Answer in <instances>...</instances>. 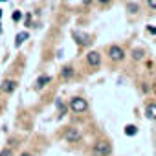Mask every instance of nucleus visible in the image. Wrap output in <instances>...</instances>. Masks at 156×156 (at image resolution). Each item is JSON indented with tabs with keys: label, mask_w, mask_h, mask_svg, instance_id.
<instances>
[{
	"label": "nucleus",
	"mask_w": 156,
	"mask_h": 156,
	"mask_svg": "<svg viewBox=\"0 0 156 156\" xmlns=\"http://www.w3.org/2000/svg\"><path fill=\"white\" fill-rule=\"evenodd\" d=\"M68 108H70L72 112H75V114H83V112L88 110V101H87L85 98H81V96H75V98L70 99Z\"/></svg>",
	"instance_id": "f257e3e1"
},
{
	"label": "nucleus",
	"mask_w": 156,
	"mask_h": 156,
	"mask_svg": "<svg viewBox=\"0 0 156 156\" xmlns=\"http://www.w3.org/2000/svg\"><path fill=\"white\" fill-rule=\"evenodd\" d=\"M110 152H112V145L107 140H98L92 147L94 156H110Z\"/></svg>",
	"instance_id": "f03ea898"
},
{
	"label": "nucleus",
	"mask_w": 156,
	"mask_h": 156,
	"mask_svg": "<svg viewBox=\"0 0 156 156\" xmlns=\"http://www.w3.org/2000/svg\"><path fill=\"white\" fill-rule=\"evenodd\" d=\"M107 55H108V59L114 61V62H119V61L125 59V51H123V48L118 46V44H110V46L107 48Z\"/></svg>",
	"instance_id": "7ed1b4c3"
},
{
	"label": "nucleus",
	"mask_w": 156,
	"mask_h": 156,
	"mask_svg": "<svg viewBox=\"0 0 156 156\" xmlns=\"http://www.w3.org/2000/svg\"><path fill=\"white\" fill-rule=\"evenodd\" d=\"M87 64H88L90 68H99V66H101V53L96 51V50L88 51V53H87Z\"/></svg>",
	"instance_id": "20e7f679"
},
{
	"label": "nucleus",
	"mask_w": 156,
	"mask_h": 156,
	"mask_svg": "<svg viewBox=\"0 0 156 156\" xmlns=\"http://www.w3.org/2000/svg\"><path fill=\"white\" fill-rule=\"evenodd\" d=\"M64 140H66V141H70V143H77V141H81V132H79V129L70 127V129L64 132Z\"/></svg>",
	"instance_id": "39448f33"
},
{
	"label": "nucleus",
	"mask_w": 156,
	"mask_h": 156,
	"mask_svg": "<svg viewBox=\"0 0 156 156\" xmlns=\"http://www.w3.org/2000/svg\"><path fill=\"white\" fill-rule=\"evenodd\" d=\"M73 75H75L73 66H70V64L62 66V70H61V81H62V83H68L70 79H73Z\"/></svg>",
	"instance_id": "423d86ee"
},
{
	"label": "nucleus",
	"mask_w": 156,
	"mask_h": 156,
	"mask_svg": "<svg viewBox=\"0 0 156 156\" xmlns=\"http://www.w3.org/2000/svg\"><path fill=\"white\" fill-rule=\"evenodd\" d=\"M28 39H30V33H28V31H20V33H17V37H15V46L20 48Z\"/></svg>",
	"instance_id": "0eeeda50"
},
{
	"label": "nucleus",
	"mask_w": 156,
	"mask_h": 156,
	"mask_svg": "<svg viewBox=\"0 0 156 156\" xmlns=\"http://www.w3.org/2000/svg\"><path fill=\"white\" fill-rule=\"evenodd\" d=\"M15 88H17V81H13V79H6V81L2 83V90L8 92V94L15 92Z\"/></svg>",
	"instance_id": "6e6552de"
},
{
	"label": "nucleus",
	"mask_w": 156,
	"mask_h": 156,
	"mask_svg": "<svg viewBox=\"0 0 156 156\" xmlns=\"http://www.w3.org/2000/svg\"><path fill=\"white\" fill-rule=\"evenodd\" d=\"M145 116H147V119H156V103H149L147 107H145Z\"/></svg>",
	"instance_id": "1a4fd4ad"
},
{
	"label": "nucleus",
	"mask_w": 156,
	"mask_h": 156,
	"mask_svg": "<svg viewBox=\"0 0 156 156\" xmlns=\"http://www.w3.org/2000/svg\"><path fill=\"white\" fill-rule=\"evenodd\" d=\"M50 81H51V77H50V75H41L39 79L35 81V88H37V90H41V88H44Z\"/></svg>",
	"instance_id": "9d476101"
},
{
	"label": "nucleus",
	"mask_w": 156,
	"mask_h": 156,
	"mask_svg": "<svg viewBox=\"0 0 156 156\" xmlns=\"http://www.w3.org/2000/svg\"><path fill=\"white\" fill-rule=\"evenodd\" d=\"M136 132H138L136 125H127V127H125V134H127V136H136Z\"/></svg>",
	"instance_id": "9b49d317"
},
{
	"label": "nucleus",
	"mask_w": 156,
	"mask_h": 156,
	"mask_svg": "<svg viewBox=\"0 0 156 156\" xmlns=\"http://www.w3.org/2000/svg\"><path fill=\"white\" fill-rule=\"evenodd\" d=\"M127 11H129V13H138V11H140V6H138V4H132V2H130V4L127 6Z\"/></svg>",
	"instance_id": "f8f14e48"
},
{
	"label": "nucleus",
	"mask_w": 156,
	"mask_h": 156,
	"mask_svg": "<svg viewBox=\"0 0 156 156\" xmlns=\"http://www.w3.org/2000/svg\"><path fill=\"white\" fill-rule=\"evenodd\" d=\"M0 156H13V149L11 147H4L0 151Z\"/></svg>",
	"instance_id": "ddd939ff"
},
{
	"label": "nucleus",
	"mask_w": 156,
	"mask_h": 156,
	"mask_svg": "<svg viewBox=\"0 0 156 156\" xmlns=\"http://www.w3.org/2000/svg\"><path fill=\"white\" fill-rule=\"evenodd\" d=\"M141 57H143V50H134V51H132V59H134V61H140Z\"/></svg>",
	"instance_id": "4468645a"
},
{
	"label": "nucleus",
	"mask_w": 156,
	"mask_h": 156,
	"mask_svg": "<svg viewBox=\"0 0 156 156\" xmlns=\"http://www.w3.org/2000/svg\"><path fill=\"white\" fill-rule=\"evenodd\" d=\"M57 107H59V118H62V116L66 114V107H64L61 101H57Z\"/></svg>",
	"instance_id": "2eb2a0df"
},
{
	"label": "nucleus",
	"mask_w": 156,
	"mask_h": 156,
	"mask_svg": "<svg viewBox=\"0 0 156 156\" xmlns=\"http://www.w3.org/2000/svg\"><path fill=\"white\" fill-rule=\"evenodd\" d=\"M20 19H22V13H20V11H15V13H13V20H15V22H19Z\"/></svg>",
	"instance_id": "dca6fc26"
},
{
	"label": "nucleus",
	"mask_w": 156,
	"mask_h": 156,
	"mask_svg": "<svg viewBox=\"0 0 156 156\" xmlns=\"http://www.w3.org/2000/svg\"><path fill=\"white\" fill-rule=\"evenodd\" d=\"M147 6L151 9H156V0H147Z\"/></svg>",
	"instance_id": "f3484780"
},
{
	"label": "nucleus",
	"mask_w": 156,
	"mask_h": 156,
	"mask_svg": "<svg viewBox=\"0 0 156 156\" xmlns=\"http://www.w3.org/2000/svg\"><path fill=\"white\" fill-rule=\"evenodd\" d=\"M147 31H149L151 35H156V26H149V28H147Z\"/></svg>",
	"instance_id": "a211bd4d"
},
{
	"label": "nucleus",
	"mask_w": 156,
	"mask_h": 156,
	"mask_svg": "<svg viewBox=\"0 0 156 156\" xmlns=\"http://www.w3.org/2000/svg\"><path fill=\"white\" fill-rule=\"evenodd\" d=\"M98 2H99V4H103V6H107V4L110 2V0H98Z\"/></svg>",
	"instance_id": "6ab92c4d"
},
{
	"label": "nucleus",
	"mask_w": 156,
	"mask_h": 156,
	"mask_svg": "<svg viewBox=\"0 0 156 156\" xmlns=\"http://www.w3.org/2000/svg\"><path fill=\"white\" fill-rule=\"evenodd\" d=\"M20 156H33L31 152H20Z\"/></svg>",
	"instance_id": "aec40b11"
},
{
	"label": "nucleus",
	"mask_w": 156,
	"mask_h": 156,
	"mask_svg": "<svg viewBox=\"0 0 156 156\" xmlns=\"http://www.w3.org/2000/svg\"><path fill=\"white\" fill-rule=\"evenodd\" d=\"M83 2H85V4H87V6H88V4H90V2H92V0H83Z\"/></svg>",
	"instance_id": "412c9836"
},
{
	"label": "nucleus",
	"mask_w": 156,
	"mask_h": 156,
	"mask_svg": "<svg viewBox=\"0 0 156 156\" xmlns=\"http://www.w3.org/2000/svg\"><path fill=\"white\" fill-rule=\"evenodd\" d=\"M0 19H2V9H0Z\"/></svg>",
	"instance_id": "4be33fe9"
},
{
	"label": "nucleus",
	"mask_w": 156,
	"mask_h": 156,
	"mask_svg": "<svg viewBox=\"0 0 156 156\" xmlns=\"http://www.w3.org/2000/svg\"><path fill=\"white\" fill-rule=\"evenodd\" d=\"M0 33H2V24H0Z\"/></svg>",
	"instance_id": "5701e85b"
},
{
	"label": "nucleus",
	"mask_w": 156,
	"mask_h": 156,
	"mask_svg": "<svg viewBox=\"0 0 156 156\" xmlns=\"http://www.w3.org/2000/svg\"><path fill=\"white\" fill-rule=\"evenodd\" d=\"M0 94H2V87H0Z\"/></svg>",
	"instance_id": "b1692460"
},
{
	"label": "nucleus",
	"mask_w": 156,
	"mask_h": 156,
	"mask_svg": "<svg viewBox=\"0 0 156 156\" xmlns=\"http://www.w3.org/2000/svg\"><path fill=\"white\" fill-rule=\"evenodd\" d=\"M154 90H156V83H154Z\"/></svg>",
	"instance_id": "393cba45"
},
{
	"label": "nucleus",
	"mask_w": 156,
	"mask_h": 156,
	"mask_svg": "<svg viewBox=\"0 0 156 156\" xmlns=\"http://www.w3.org/2000/svg\"><path fill=\"white\" fill-rule=\"evenodd\" d=\"M0 2H6V0H0Z\"/></svg>",
	"instance_id": "a878e982"
}]
</instances>
